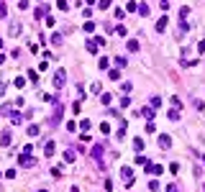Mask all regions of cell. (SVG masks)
Listing matches in <instances>:
<instances>
[{
	"label": "cell",
	"instance_id": "cell-21",
	"mask_svg": "<svg viewBox=\"0 0 205 192\" xmlns=\"http://www.w3.org/2000/svg\"><path fill=\"white\" fill-rule=\"evenodd\" d=\"M138 13H141V16H149V5L141 3V5H138Z\"/></svg>",
	"mask_w": 205,
	"mask_h": 192
},
{
	"label": "cell",
	"instance_id": "cell-14",
	"mask_svg": "<svg viewBox=\"0 0 205 192\" xmlns=\"http://www.w3.org/2000/svg\"><path fill=\"white\" fill-rule=\"evenodd\" d=\"M64 161H69V164L75 161V151H72V149H69V151H64Z\"/></svg>",
	"mask_w": 205,
	"mask_h": 192
},
{
	"label": "cell",
	"instance_id": "cell-19",
	"mask_svg": "<svg viewBox=\"0 0 205 192\" xmlns=\"http://www.w3.org/2000/svg\"><path fill=\"white\" fill-rule=\"evenodd\" d=\"M56 8H59V10H67L69 3H67V0H56Z\"/></svg>",
	"mask_w": 205,
	"mask_h": 192
},
{
	"label": "cell",
	"instance_id": "cell-6",
	"mask_svg": "<svg viewBox=\"0 0 205 192\" xmlns=\"http://www.w3.org/2000/svg\"><path fill=\"white\" fill-rule=\"evenodd\" d=\"M0 144H3V146H10V131H3V133H0Z\"/></svg>",
	"mask_w": 205,
	"mask_h": 192
},
{
	"label": "cell",
	"instance_id": "cell-26",
	"mask_svg": "<svg viewBox=\"0 0 205 192\" xmlns=\"http://www.w3.org/2000/svg\"><path fill=\"white\" fill-rule=\"evenodd\" d=\"M100 131H102V136H108V133H110V126H108V123H100Z\"/></svg>",
	"mask_w": 205,
	"mask_h": 192
},
{
	"label": "cell",
	"instance_id": "cell-12",
	"mask_svg": "<svg viewBox=\"0 0 205 192\" xmlns=\"http://www.w3.org/2000/svg\"><path fill=\"white\" fill-rule=\"evenodd\" d=\"M39 131H41V128L36 126V123H33V126H28V136H39Z\"/></svg>",
	"mask_w": 205,
	"mask_h": 192
},
{
	"label": "cell",
	"instance_id": "cell-33",
	"mask_svg": "<svg viewBox=\"0 0 205 192\" xmlns=\"http://www.w3.org/2000/svg\"><path fill=\"white\" fill-rule=\"evenodd\" d=\"M110 80H121V72H118V69H110Z\"/></svg>",
	"mask_w": 205,
	"mask_h": 192
},
{
	"label": "cell",
	"instance_id": "cell-37",
	"mask_svg": "<svg viewBox=\"0 0 205 192\" xmlns=\"http://www.w3.org/2000/svg\"><path fill=\"white\" fill-rule=\"evenodd\" d=\"M167 192H177V187H174V184H167Z\"/></svg>",
	"mask_w": 205,
	"mask_h": 192
},
{
	"label": "cell",
	"instance_id": "cell-7",
	"mask_svg": "<svg viewBox=\"0 0 205 192\" xmlns=\"http://www.w3.org/2000/svg\"><path fill=\"white\" fill-rule=\"evenodd\" d=\"M33 16H36V21H41V16H46V5H39V8L33 10Z\"/></svg>",
	"mask_w": 205,
	"mask_h": 192
},
{
	"label": "cell",
	"instance_id": "cell-38",
	"mask_svg": "<svg viewBox=\"0 0 205 192\" xmlns=\"http://www.w3.org/2000/svg\"><path fill=\"white\" fill-rule=\"evenodd\" d=\"M69 192H79V187H77V184H75V187H72V190H69Z\"/></svg>",
	"mask_w": 205,
	"mask_h": 192
},
{
	"label": "cell",
	"instance_id": "cell-10",
	"mask_svg": "<svg viewBox=\"0 0 205 192\" xmlns=\"http://www.w3.org/2000/svg\"><path fill=\"white\" fill-rule=\"evenodd\" d=\"M44 154H46V156H51V154H54V141H49V144L44 146Z\"/></svg>",
	"mask_w": 205,
	"mask_h": 192
},
{
	"label": "cell",
	"instance_id": "cell-36",
	"mask_svg": "<svg viewBox=\"0 0 205 192\" xmlns=\"http://www.w3.org/2000/svg\"><path fill=\"white\" fill-rule=\"evenodd\" d=\"M18 8H21V10H26V8H28V0H18Z\"/></svg>",
	"mask_w": 205,
	"mask_h": 192
},
{
	"label": "cell",
	"instance_id": "cell-17",
	"mask_svg": "<svg viewBox=\"0 0 205 192\" xmlns=\"http://www.w3.org/2000/svg\"><path fill=\"white\" fill-rule=\"evenodd\" d=\"M133 149H136V151H141V149H144V138H133Z\"/></svg>",
	"mask_w": 205,
	"mask_h": 192
},
{
	"label": "cell",
	"instance_id": "cell-11",
	"mask_svg": "<svg viewBox=\"0 0 205 192\" xmlns=\"http://www.w3.org/2000/svg\"><path fill=\"white\" fill-rule=\"evenodd\" d=\"M141 115L144 118H151L154 115V108H151V105H149V108H141Z\"/></svg>",
	"mask_w": 205,
	"mask_h": 192
},
{
	"label": "cell",
	"instance_id": "cell-1",
	"mask_svg": "<svg viewBox=\"0 0 205 192\" xmlns=\"http://www.w3.org/2000/svg\"><path fill=\"white\" fill-rule=\"evenodd\" d=\"M64 82H67V72H64V69H56V72H54V87L62 90Z\"/></svg>",
	"mask_w": 205,
	"mask_h": 192
},
{
	"label": "cell",
	"instance_id": "cell-32",
	"mask_svg": "<svg viewBox=\"0 0 205 192\" xmlns=\"http://www.w3.org/2000/svg\"><path fill=\"white\" fill-rule=\"evenodd\" d=\"M159 105H162V100H159V97H151V108H154V110H157V108H159Z\"/></svg>",
	"mask_w": 205,
	"mask_h": 192
},
{
	"label": "cell",
	"instance_id": "cell-8",
	"mask_svg": "<svg viewBox=\"0 0 205 192\" xmlns=\"http://www.w3.org/2000/svg\"><path fill=\"white\" fill-rule=\"evenodd\" d=\"M164 28H167V16H162V18H159V23H157V31H159V33H162Z\"/></svg>",
	"mask_w": 205,
	"mask_h": 192
},
{
	"label": "cell",
	"instance_id": "cell-13",
	"mask_svg": "<svg viewBox=\"0 0 205 192\" xmlns=\"http://www.w3.org/2000/svg\"><path fill=\"white\" fill-rule=\"evenodd\" d=\"M28 80H31V82H39V72H36V69H28Z\"/></svg>",
	"mask_w": 205,
	"mask_h": 192
},
{
	"label": "cell",
	"instance_id": "cell-16",
	"mask_svg": "<svg viewBox=\"0 0 205 192\" xmlns=\"http://www.w3.org/2000/svg\"><path fill=\"white\" fill-rule=\"evenodd\" d=\"M21 33V26L18 23H10V36H18Z\"/></svg>",
	"mask_w": 205,
	"mask_h": 192
},
{
	"label": "cell",
	"instance_id": "cell-30",
	"mask_svg": "<svg viewBox=\"0 0 205 192\" xmlns=\"http://www.w3.org/2000/svg\"><path fill=\"white\" fill-rule=\"evenodd\" d=\"M5 179H16V169H8V172H5Z\"/></svg>",
	"mask_w": 205,
	"mask_h": 192
},
{
	"label": "cell",
	"instance_id": "cell-23",
	"mask_svg": "<svg viewBox=\"0 0 205 192\" xmlns=\"http://www.w3.org/2000/svg\"><path fill=\"white\" fill-rule=\"evenodd\" d=\"M167 118H169V120H180V113L177 110H169V113H167Z\"/></svg>",
	"mask_w": 205,
	"mask_h": 192
},
{
	"label": "cell",
	"instance_id": "cell-3",
	"mask_svg": "<svg viewBox=\"0 0 205 192\" xmlns=\"http://www.w3.org/2000/svg\"><path fill=\"white\" fill-rule=\"evenodd\" d=\"M144 172H149V174H162L164 167H162V164H151V161H149V164L144 167Z\"/></svg>",
	"mask_w": 205,
	"mask_h": 192
},
{
	"label": "cell",
	"instance_id": "cell-2",
	"mask_svg": "<svg viewBox=\"0 0 205 192\" xmlns=\"http://www.w3.org/2000/svg\"><path fill=\"white\" fill-rule=\"evenodd\" d=\"M121 177L126 179V187H133V172H131V167H121Z\"/></svg>",
	"mask_w": 205,
	"mask_h": 192
},
{
	"label": "cell",
	"instance_id": "cell-35",
	"mask_svg": "<svg viewBox=\"0 0 205 192\" xmlns=\"http://www.w3.org/2000/svg\"><path fill=\"white\" fill-rule=\"evenodd\" d=\"M121 105H123V108H128V105H131V97L123 95V97H121Z\"/></svg>",
	"mask_w": 205,
	"mask_h": 192
},
{
	"label": "cell",
	"instance_id": "cell-15",
	"mask_svg": "<svg viewBox=\"0 0 205 192\" xmlns=\"http://www.w3.org/2000/svg\"><path fill=\"white\" fill-rule=\"evenodd\" d=\"M128 51H138V41H136V39L128 41Z\"/></svg>",
	"mask_w": 205,
	"mask_h": 192
},
{
	"label": "cell",
	"instance_id": "cell-5",
	"mask_svg": "<svg viewBox=\"0 0 205 192\" xmlns=\"http://www.w3.org/2000/svg\"><path fill=\"white\" fill-rule=\"evenodd\" d=\"M159 146H162V149H169V146H172V138L162 133V136H159Z\"/></svg>",
	"mask_w": 205,
	"mask_h": 192
},
{
	"label": "cell",
	"instance_id": "cell-22",
	"mask_svg": "<svg viewBox=\"0 0 205 192\" xmlns=\"http://www.w3.org/2000/svg\"><path fill=\"white\" fill-rule=\"evenodd\" d=\"M82 28H85V31H87V33H92V31H95V23H92V21H87V23H85Z\"/></svg>",
	"mask_w": 205,
	"mask_h": 192
},
{
	"label": "cell",
	"instance_id": "cell-28",
	"mask_svg": "<svg viewBox=\"0 0 205 192\" xmlns=\"http://www.w3.org/2000/svg\"><path fill=\"white\" fill-rule=\"evenodd\" d=\"M149 190H151V192H159V182L151 179V182H149Z\"/></svg>",
	"mask_w": 205,
	"mask_h": 192
},
{
	"label": "cell",
	"instance_id": "cell-20",
	"mask_svg": "<svg viewBox=\"0 0 205 192\" xmlns=\"http://www.w3.org/2000/svg\"><path fill=\"white\" fill-rule=\"evenodd\" d=\"M100 103H102V105H110V95H108V92H102V95H100Z\"/></svg>",
	"mask_w": 205,
	"mask_h": 192
},
{
	"label": "cell",
	"instance_id": "cell-4",
	"mask_svg": "<svg viewBox=\"0 0 205 192\" xmlns=\"http://www.w3.org/2000/svg\"><path fill=\"white\" fill-rule=\"evenodd\" d=\"M18 164H21V167H33L36 159H31L28 154H21V156H18Z\"/></svg>",
	"mask_w": 205,
	"mask_h": 192
},
{
	"label": "cell",
	"instance_id": "cell-18",
	"mask_svg": "<svg viewBox=\"0 0 205 192\" xmlns=\"http://www.w3.org/2000/svg\"><path fill=\"white\" fill-rule=\"evenodd\" d=\"M92 156H95V159H100V156H102V146H100V144L92 149Z\"/></svg>",
	"mask_w": 205,
	"mask_h": 192
},
{
	"label": "cell",
	"instance_id": "cell-25",
	"mask_svg": "<svg viewBox=\"0 0 205 192\" xmlns=\"http://www.w3.org/2000/svg\"><path fill=\"white\" fill-rule=\"evenodd\" d=\"M115 64H118V67H126V56H115V59H113Z\"/></svg>",
	"mask_w": 205,
	"mask_h": 192
},
{
	"label": "cell",
	"instance_id": "cell-34",
	"mask_svg": "<svg viewBox=\"0 0 205 192\" xmlns=\"http://www.w3.org/2000/svg\"><path fill=\"white\" fill-rule=\"evenodd\" d=\"M13 85H16V87H23L26 80H23V77H16V82H13Z\"/></svg>",
	"mask_w": 205,
	"mask_h": 192
},
{
	"label": "cell",
	"instance_id": "cell-24",
	"mask_svg": "<svg viewBox=\"0 0 205 192\" xmlns=\"http://www.w3.org/2000/svg\"><path fill=\"white\" fill-rule=\"evenodd\" d=\"M98 5H100V10H108V8H110V0H100Z\"/></svg>",
	"mask_w": 205,
	"mask_h": 192
},
{
	"label": "cell",
	"instance_id": "cell-31",
	"mask_svg": "<svg viewBox=\"0 0 205 192\" xmlns=\"http://www.w3.org/2000/svg\"><path fill=\"white\" fill-rule=\"evenodd\" d=\"M136 164H141V167H146V164H149V159H146V156H138V159H136Z\"/></svg>",
	"mask_w": 205,
	"mask_h": 192
},
{
	"label": "cell",
	"instance_id": "cell-27",
	"mask_svg": "<svg viewBox=\"0 0 205 192\" xmlns=\"http://www.w3.org/2000/svg\"><path fill=\"white\" fill-rule=\"evenodd\" d=\"M169 172H172V174L180 172V164H177V161H172V164H169Z\"/></svg>",
	"mask_w": 205,
	"mask_h": 192
},
{
	"label": "cell",
	"instance_id": "cell-29",
	"mask_svg": "<svg viewBox=\"0 0 205 192\" xmlns=\"http://www.w3.org/2000/svg\"><path fill=\"white\" fill-rule=\"evenodd\" d=\"M51 44H62V33H54V36H51Z\"/></svg>",
	"mask_w": 205,
	"mask_h": 192
},
{
	"label": "cell",
	"instance_id": "cell-9",
	"mask_svg": "<svg viewBox=\"0 0 205 192\" xmlns=\"http://www.w3.org/2000/svg\"><path fill=\"white\" fill-rule=\"evenodd\" d=\"M87 51H90V54H95V51H98V44H95V39H90V41H87Z\"/></svg>",
	"mask_w": 205,
	"mask_h": 192
}]
</instances>
